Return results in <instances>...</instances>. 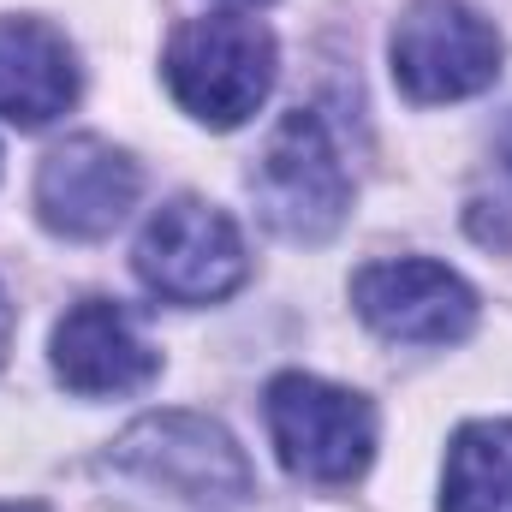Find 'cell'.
Listing matches in <instances>:
<instances>
[{"instance_id": "cell-3", "label": "cell", "mask_w": 512, "mask_h": 512, "mask_svg": "<svg viewBox=\"0 0 512 512\" xmlns=\"http://www.w3.org/2000/svg\"><path fill=\"white\" fill-rule=\"evenodd\" d=\"M262 417L280 465L298 483L340 489V483H358L376 459V405L340 382L286 370L262 393Z\"/></svg>"}, {"instance_id": "cell-9", "label": "cell", "mask_w": 512, "mask_h": 512, "mask_svg": "<svg viewBox=\"0 0 512 512\" xmlns=\"http://www.w3.org/2000/svg\"><path fill=\"white\" fill-rule=\"evenodd\" d=\"M48 364L66 393L78 399H114L137 393L161 376V352L143 340V328L131 322L126 304L114 298H78L48 340Z\"/></svg>"}, {"instance_id": "cell-10", "label": "cell", "mask_w": 512, "mask_h": 512, "mask_svg": "<svg viewBox=\"0 0 512 512\" xmlns=\"http://www.w3.org/2000/svg\"><path fill=\"white\" fill-rule=\"evenodd\" d=\"M84 90L78 48L48 18H0V120L18 131L54 126Z\"/></svg>"}, {"instance_id": "cell-6", "label": "cell", "mask_w": 512, "mask_h": 512, "mask_svg": "<svg viewBox=\"0 0 512 512\" xmlns=\"http://www.w3.org/2000/svg\"><path fill=\"white\" fill-rule=\"evenodd\" d=\"M501 30L471 0H411L393 24L387 60L411 102H465L501 78Z\"/></svg>"}, {"instance_id": "cell-4", "label": "cell", "mask_w": 512, "mask_h": 512, "mask_svg": "<svg viewBox=\"0 0 512 512\" xmlns=\"http://www.w3.org/2000/svg\"><path fill=\"white\" fill-rule=\"evenodd\" d=\"M108 465L137 483H155L191 507H239L251 495L245 447L197 411H149L108 447Z\"/></svg>"}, {"instance_id": "cell-1", "label": "cell", "mask_w": 512, "mask_h": 512, "mask_svg": "<svg viewBox=\"0 0 512 512\" xmlns=\"http://www.w3.org/2000/svg\"><path fill=\"white\" fill-rule=\"evenodd\" d=\"M167 90L173 102L209 131H239L274 90L280 72V48L274 30L245 12H209V18H185L167 36L161 54Z\"/></svg>"}, {"instance_id": "cell-12", "label": "cell", "mask_w": 512, "mask_h": 512, "mask_svg": "<svg viewBox=\"0 0 512 512\" xmlns=\"http://www.w3.org/2000/svg\"><path fill=\"white\" fill-rule=\"evenodd\" d=\"M465 227H471L477 245H495V251H507L512 245V126L501 131V143H495V155H489L483 185L471 191Z\"/></svg>"}, {"instance_id": "cell-11", "label": "cell", "mask_w": 512, "mask_h": 512, "mask_svg": "<svg viewBox=\"0 0 512 512\" xmlns=\"http://www.w3.org/2000/svg\"><path fill=\"white\" fill-rule=\"evenodd\" d=\"M441 512H512V417H477L447 441Z\"/></svg>"}, {"instance_id": "cell-13", "label": "cell", "mask_w": 512, "mask_h": 512, "mask_svg": "<svg viewBox=\"0 0 512 512\" xmlns=\"http://www.w3.org/2000/svg\"><path fill=\"white\" fill-rule=\"evenodd\" d=\"M6 346H12V298L0 286V364H6Z\"/></svg>"}, {"instance_id": "cell-14", "label": "cell", "mask_w": 512, "mask_h": 512, "mask_svg": "<svg viewBox=\"0 0 512 512\" xmlns=\"http://www.w3.org/2000/svg\"><path fill=\"white\" fill-rule=\"evenodd\" d=\"M0 512H48L42 501H0Z\"/></svg>"}, {"instance_id": "cell-15", "label": "cell", "mask_w": 512, "mask_h": 512, "mask_svg": "<svg viewBox=\"0 0 512 512\" xmlns=\"http://www.w3.org/2000/svg\"><path fill=\"white\" fill-rule=\"evenodd\" d=\"M221 6H233V12H256V6H274V0H221Z\"/></svg>"}, {"instance_id": "cell-7", "label": "cell", "mask_w": 512, "mask_h": 512, "mask_svg": "<svg viewBox=\"0 0 512 512\" xmlns=\"http://www.w3.org/2000/svg\"><path fill=\"white\" fill-rule=\"evenodd\" d=\"M352 304L393 346H459L477 328L471 280L429 256H382V262L358 268Z\"/></svg>"}, {"instance_id": "cell-2", "label": "cell", "mask_w": 512, "mask_h": 512, "mask_svg": "<svg viewBox=\"0 0 512 512\" xmlns=\"http://www.w3.org/2000/svg\"><path fill=\"white\" fill-rule=\"evenodd\" d=\"M251 197L268 233L292 245H322L352 215V179L334 149V131L316 108H292L268 131L251 167Z\"/></svg>"}, {"instance_id": "cell-5", "label": "cell", "mask_w": 512, "mask_h": 512, "mask_svg": "<svg viewBox=\"0 0 512 512\" xmlns=\"http://www.w3.org/2000/svg\"><path fill=\"white\" fill-rule=\"evenodd\" d=\"M131 268L167 304H221L245 286L251 256H245V233L233 227L227 209H215L203 197H173L143 221Z\"/></svg>"}, {"instance_id": "cell-8", "label": "cell", "mask_w": 512, "mask_h": 512, "mask_svg": "<svg viewBox=\"0 0 512 512\" xmlns=\"http://www.w3.org/2000/svg\"><path fill=\"white\" fill-rule=\"evenodd\" d=\"M143 173L108 137H66L36 167V215L60 239H108L137 209Z\"/></svg>"}]
</instances>
